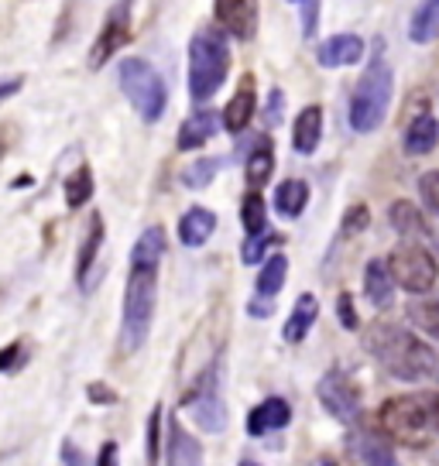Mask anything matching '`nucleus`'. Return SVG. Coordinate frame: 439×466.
<instances>
[{
  "label": "nucleus",
  "instance_id": "obj_1",
  "mask_svg": "<svg viewBox=\"0 0 439 466\" xmlns=\"http://www.w3.org/2000/svg\"><path fill=\"white\" fill-rule=\"evenodd\" d=\"M367 347L374 350V357L384 364V370H388L392 378L423 380V378H429V374H436V353L425 347L419 336L378 326V329L371 333V339H367Z\"/></svg>",
  "mask_w": 439,
  "mask_h": 466
},
{
  "label": "nucleus",
  "instance_id": "obj_2",
  "mask_svg": "<svg viewBox=\"0 0 439 466\" xmlns=\"http://www.w3.org/2000/svg\"><path fill=\"white\" fill-rule=\"evenodd\" d=\"M436 398L433 391H412L388 398L378 411V425L384 436L405 446H423L429 432L436 429Z\"/></svg>",
  "mask_w": 439,
  "mask_h": 466
},
{
  "label": "nucleus",
  "instance_id": "obj_3",
  "mask_svg": "<svg viewBox=\"0 0 439 466\" xmlns=\"http://www.w3.org/2000/svg\"><path fill=\"white\" fill-rule=\"evenodd\" d=\"M155 299H158V268H131L124 291V326H120L124 353H138L145 347L155 319Z\"/></svg>",
  "mask_w": 439,
  "mask_h": 466
},
{
  "label": "nucleus",
  "instance_id": "obj_4",
  "mask_svg": "<svg viewBox=\"0 0 439 466\" xmlns=\"http://www.w3.org/2000/svg\"><path fill=\"white\" fill-rule=\"evenodd\" d=\"M392 93H395V79H392V66L384 62V56H374L367 73L361 76V83L351 96V127L357 134L378 131L388 116L392 106Z\"/></svg>",
  "mask_w": 439,
  "mask_h": 466
},
{
  "label": "nucleus",
  "instance_id": "obj_5",
  "mask_svg": "<svg viewBox=\"0 0 439 466\" xmlns=\"http://www.w3.org/2000/svg\"><path fill=\"white\" fill-rule=\"evenodd\" d=\"M230 73V52L223 35L213 28L199 31L189 45V93L192 100H209Z\"/></svg>",
  "mask_w": 439,
  "mask_h": 466
},
{
  "label": "nucleus",
  "instance_id": "obj_6",
  "mask_svg": "<svg viewBox=\"0 0 439 466\" xmlns=\"http://www.w3.org/2000/svg\"><path fill=\"white\" fill-rule=\"evenodd\" d=\"M120 89L128 93V100L138 106V114L145 116L148 124L161 120L165 103H168V89L161 83V76L155 73V66L148 58H124L117 66Z\"/></svg>",
  "mask_w": 439,
  "mask_h": 466
},
{
  "label": "nucleus",
  "instance_id": "obj_7",
  "mask_svg": "<svg viewBox=\"0 0 439 466\" xmlns=\"http://www.w3.org/2000/svg\"><path fill=\"white\" fill-rule=\"evenodd\" d=\"M388 271L395 278V285H402L405 291H429L439 278V264L433 258V250L419 248V244H402L392 250L388 258Z\"/></svg>",
  "mask_w": 439,
  "mask_h": 466
},
{
  "label": "nucleus",
  "instance_id": "obj_8",
  "mask_svg": "<svg viewBox=\"0 0 439 466\" xmlns=\"http://www.w3.org/2000/svg\"><path fill=\"white\" fill-rule=\"evenodd\" d=\"M182 408L192 415V422L199 425L203 432H223L227 429V408L217 391V367H209L203 378L196 380V388L186 394Z\"/></svg>",
  "mask_w": 439,
  "mask_h": 466
},
{
  "label": "nucleus",
  "instance_id": "obj_9",
  "mask_svg": "<svg viewBox=\"0 0 439 466\" xmlns=\"http://www.w3.org/2000/svg\"><path fill=\"white\" fill-rule=\"evenodd\" d=\"M316 394H320L322 408H326L333 419H340L343 425H353L361 419V391L351 384V378L330 370V374L316 384Z\"/></svg>",
  "mask_w": 439,
  "mask_h": 466
},
{
  "label": "nucleus",
  "instance_id": "obj_10",
  "mask_svg": "<svg viewBox=\"0 0 439 466\" xmlns=\"http://www.w3.org/2000/svg\"><path fill=\"white\" fill-rule=\"evenodd\" d=\"M131 38V7L128 4H117L110 15H107V25H103L100 38L93 42V52H89V66L100 69L107 58L117 52L120 45H128Z\"/></svg>",
  "mask_w": 439,
  "mask_h": 466
},
{
  "label": "nucleus",
  "instance_id": "obj_11",
  "mask_svg": "<svg viewBox=\"0 0 439 466\" xmlns=\"http://www.w3.org/2000/svg\"><path fill=\"white\" fill-rule=\"evenodd\" d=\"M322 69H343V66H357L364 58V42L357 35H333L320 45L316 52Z\"/></svg>",
  "mask_w": 439,
  "mask_h": 466
},
{
  "label": "nucleus",
  "instance_id": "obj_12",
  "mask_svg": "<svg viewBox=\"0 0 439 466\" xmlns=\"http://www.w3.org/2000/svg\"><path fill=\"white\" fill-rule=\"evenodd\" d=\"M213 15L223 28L230 31L234 38H244L248 42L254 35V25H258V4H248V0H223L213 7Z\"/></svg>",
  "mask_w": 439,
  "mask_h": 466
},
{
  "label": "nucleus",
  "instance_id": "obj_13",
  "mask_svg": "<svg viewBox=\"0 0 439 466\" xmlns=\"http://www.w3.org/2000/svg\"><path fill=\"white\" fill-rule=\"evenodd\" d=\"M254 106H258V96H254V76H244L240 89L230 96L227 110H223V127H227L230 134L248 131L250 116H254Z\"/></svg>",
  "mask_w": 439,
  "mask_h": 466
},
{
  "label": "nucleus",
  "instance_id": "obj_14",
  "mask_svg": "<svg viewBox=\"0 0 439 466\" xmlns=\"http://www.w3.org/2000/svg\"><path fill=\"white\" fill-rule=\"evenodd\" d=\"M289 422H292L289 401H285V398H264L261 405L248 415V432L250 436H264V432H271V429H285Z\"/></svg>",
  "mask_w": 439,
  "mask_h": 466
},
{
  "label": "nucleus",
  "instance_id": "obj_15",
  "mask_svg": "<svg viewBox=\"0 0 439 466\" xmlns=\"http://www.w3.org/2000/svg\"><path fill=\"white\" fill-rule=\"evenodd\" d=\"M168 466H203V446L172 419L168 422V452H165Z\"/></svg>",
  "mask_w": 439,
  "mask_h": 466
},
{
  "label": "nucleus",
  "instance_id": "obj_16",
  "mask_svg": "<svg viewBox=\"0 0 439 466\" xmlns=\"http://www.w3.org/2000/svg\"><path fill=\"white\" fill-rule=\"evenodd\" d=\"M217 230V217L206 209V206H192L186 217L179 219V237L186 248H203L206 240Z\"/></svg>",
  "mask_w": 439,
  "mask_h": 466
},
{
  "label": "nucleus",
  "instance_id": "obj_17",
  "mask_svg": "<svg viewBox=\"0 0 439 466\" xmlns=\"http://www.w3.org/2000/svg\"><path fill=\"white\" fill-rule=\"evenodd\" d=\"M217 114L213 110H196V114L179 127V151H196V147H203L213 134H217Z\"/></svg>",
  "mask_w": 439,
  "mask_h": 466
},
{
  "label": "nucleus",
  "instance_id": "obj_18",
  "mask_svg": "<svg viewBox=\"0 0 439 466\" xmlns=\"http://www.w3.org/2000/svg\"><path fill=\"white\" fill-rule=\"evenodd\" d=\"M364 295L367 302L374 309H384L392 306V295H395V278L388 271V264L384 261H371L364 268Z\"/></svg>",
  "mask_w": 439,
  "mask_h": 466
},
{
  "label": "nucleus",
  "instance_id": "obj_19",
  "mask_svg": "<svg viewBox=\"0 0 439 466\" xmlns=\"http://www.w3.org/2000/svg\"><path fill=\"white\" fill-rule=\"evenodd\" d=\"M322 137V110L320 106H306L302 114L295 116V127H292V145L299 155H312L320 147Z\"/></svg>",
  "mask_w": 439,
  "mask_h": 466
},
{
  "label": "nucleus",
  "instance_id": "obj_20",
  "mask_svg": "<svg viewBox=\"0 0 439 466\" xmlns=\"http://www.w3.org/2000/svg\"><path fill=\"white\" fill-rule=\"evenodd\" d=\"M316 316H320V302H316V295H299V302H295L292 316H289V322H285V339L289 343H302L306 339V333L312 329V322H316Z\"/></svg>",
  "mask_w": 439,
  "mask_h": 466
},
{
  "label": "nucleus",
  "instance_id": "obj_21",
  "mask_svg": "<svg viewBox=\"0 0 439 466\" xmlns=\"http://www.w3.org/2000/svg\"><path fill=\"white\" fill-rule=\"evenodd\" d=\"M439 141V124L433 120V114H419L405 127V151L409 155H429Z\"/></svg>",
  "mask_w": 439,
  "mask_h": 466
},
{
  "label": "nucleus",
  "instance_id": "obj_22",
  "mask_svg": "<svg viewBox=\"0 0 439 466\" xmlns=\"http://www.w3.org/2000/svg\"><path fill=\"white\" fill-rule=\"evenodd\" d=\"M165 230L161 227H148L141 237H138V244L131 250V268H158L161 264V254H165Z\"/></svg>",
  "mask_w": 439,
  "mask_h": 466
},
{
  "label": "nucleus",
  "instance_id": "obj_23",
  "mask_svg": "<svg viewBox=\"0 0 439 466\" xmlns=\"http://www.w3.org/2000/svg\"><path fill=\"white\" fill-rule=\"evenodd\" d=\"M409 38L415 45H429L439 38V0H429V4H419L415 15H412L409 25Z\"/></svg>",
  "mask_w": 439,
  "mask_h": 466
},
{
  "label": "nucleus",
  "instance_id": "obj_24",
  "mask_svg": "<svg viewBox=\"0 0 439 466\" xmlns=\"http://www.w3.org/2000/svg\"><path fill=\"white\" fill-rule=\"evenodd\" d=\"M271 172H275V147H271V141L268 137H261L258 141V147L248 155V186L250 189H261L264 182L271 178Z\"/></svg>",
  "mask_w": 439,
  "mask_h": 466
},
{
  "label": "nucleus",
  "instance_id": "obj_25",
  "mask_svg": "<svg viewBox=\"0 0 439 466\" xmlns=\"http://www.w3.org/2000/svg\"><path fill=\"white\" fill-rule=\"evenodd\" d=\"M100 248H103V217L100 213H93V217H89V227H87V237H83V248H79V258H76L79 285H83V278L89 275V268H93V261H97Z\"/></svg>",
  "mask_w": 439,
  "mask_h": 466
},
{
  "label": "nucleus",
  "instance_id": "obj_26",
  "mask_svg": "<svg viewBox=\"0 0 439 466\" xmlns=\"http://www.w3.org/2000/svg\"><path fill=\"white\" fill-rule=\"evenodd\" d=\"M309 203V186L306 182H299V178H285L279 189H275V209H279L281 217L295 219Z\"/></svg>",
  "mask_w": 439,
  "mask_h": 466
},
{
  "label": "nucleus",
  "instance_id": "obj_27",
  "mask_svg": "<svg viewBox=\"0 0 439 466\" xmlns=\"http://www.w3.org/2000/svg\"><path fill=\"white\" fill-rule=\"evenodd\" d=\"M285 275H289V258L285 254H271L268 261H264L261 275H258V295L261 299H275L285 285Z\"/></svg>",
  "mask_w": 439,
  "mask_h": 466
},
{
  "label": "nucleus",
  "instance_id": "obj_28",
  "mask_svg": "<svg viewBox=\"0 0 439 466\" xmlns=\"http://www.w3.org/2000/svg\"><path fill=\"white\" fill-rule=\"evenodd\" d=\"M89 196H93V172H89L87 165H79L69 178H66V206L69 209H83L89 203Z\"/></svg>",
  "mask_w": 439,
  "mask_h": 466
},
{
  "label": "nucleus",
  "instance_id": "obj_29",
  "mask_svg": "<svg viewBox=\"0 0 439 466\" xmlns=\"http://www.w3.org/2000/svg\"><path fill=\"white\" fill-rule=\"evenodd\" d=\"M409 322L419 326L425 336L439 339V302H429V299H415L409 306Z\"/></svg>",
  "mask_w": 439,
  "mask_h": 466
},
{
  "label": "nucleus",
  "instance_id": "obj_30",
  "mask_svg": "<svg viewBox=\"0 0 439 466\" xmlns=\"http://www.w3.org/2000/svg\"><path fill=\"white\" fill-rule=\"evenodd\" d=\"M388 217H392V227H395L398 233H423L425 230L419 209H415L412 203H405V199H398V203L388 206Z\"/></svg>",
  "mask_w": 439,
  "mask_h": 466
},
{
  "label": "nucleus",
  "instance_id": "obj_31",
  "mask_svg": "<svg viewBox=\"0 0 439 466\" xmlns=\"http://www.w3.org/2000/svg\"><path fill=\"white\" fill-rule=\"evenodd\" d=\"M240 223H244V230H248L250 237H258V233L264 230V223H268V209H264L261 192H250L248 199H244V206H240Z\"/></svg>",
  "mask_w": 439,
  "mask_h": 466
},
{
  "label": "nucleus",
  "instance_id": "obj_32",
  "mask_svg": "<svg viewBox=\"0 0 439 466\" xmlns=\"http://www.w3.org/2000/svg\"><path fill=\"white\" fill-rule=\"evenodd\" d=\"M220 168V161L217 158H199V161H192L189 168L182 172V186L186 189H206L209 182H213V175H217Z\"/></svg>",
  "mask_w": 439,
  "mask_h": 466
},
{
  "label": "nucleus",
  "instance_id": "obj_33",
  "mask_svg": "<svg viewBox=\"0 0 439 466\" xmlns=\"http://www.w3.org/2000/svg\"><path fill=\"white\" fill-rule=\"evenodd\" d=\"M161 463V408L148 415V466Z\"/></svg>",
  "mask_w": 439,
  "mask_h": 466
},
{
  "label": "nucleus",
  "instance_id": "obj_34",
  "mask_svg": "<svg viewBox=\"0 0 439 466\" xmlns=\"http://www.w3.org/2000/svg\"><path fill=\"white\" fill-rule=\"evenodd\" d=\"M268 244H279V237H250L248 244L240 248V261H244V264H258L264 258Z\"/></svg>",
  "mask_w": 439,
  "mask_h": 466
},
{
  "label": "nucleus",
  "instance_id": "obj_35",
  "mask_svg": "<svg viewBox=\"0 0 439 466\" xmlns=\"http://www.w3.org/2000/svg\"><path fill=\"white\" fill-rule=\"evenodd\" d=\"M419 192H423L425 206H429L433 213H439V172L419 175Z\"/></svg>",
  "mask_w": 439,
  "mask_h": 466
},
{
  "label": "nucleus",
  "instance_id": "obj_36",
  "mask_svg": "<svg viewBox=\"0 0 439 466\" xmlns=\"http://www.w3.org/2000/svg\"><path fill=\"white\" fill-rule=\"evenodd\" d=\"M320 4L316 0H306V4H299V17H302V35L306 38H312L316 35V28H320Z\"/></svg>",
  "mask_w": 439,
  "mask_h": 466
},
{
  "label": "nucleus",
  "instance_id": "obj_37",
  "mask_svg": "<svg viewBox=\"0 0 439 466\" xmlns=\"http://www.w3.org/2000/svg\"><path fill=\"white\" fill-rule=\"evenodd\" d=\"M337 316H340V322H343V329H351V333L361 326V319H357V309H353V295H347V291L340 295V299H337Z\"/></svg>",
  "mask_w": 439,
  "mask_h": 466
},
{
  "label": "nucleus",
  "instance_id": "obj_38",
  "mask_svg": "<svg viewBox=\"0 0 439 466\" xmlns=\"http://www.w3.org/2000/svg\"><path fill=\"white\" fill-rule=\"evenodd\" d=\"M25 360H28V353H25L21 343H11V347L0 350V370H17Z\"/></svg>",
  "mask_w": 439,
  "mask_h": 466
},
{
  "label": "nucleus",
  "instance_id": "obj_39",
  "mask_svg": "<svg viewBox=\"0 0 439 466\" xmlns=\"http://www.w3.org/2000/svg\"><path fill=\"white\" fill-rule=\"evenodd\" d=\"M367 223H371V213H367V206H351V213H347V219H343V233L364 230Z\"/></svg>",
  "mask_w": 439,
  "mask_h": 466
},
{
  "label": "nucleus",
  "instance_id": "obj_40",
  "mask_svg": "<svg viewBox=\"0 0 439 466\" xmlns=\"http://www.w3.org/2000/svg\"><path fill=\"white\" fill-rule=\"evenodd\" d=\"M279 120H281V89H271V96H268V124L279 127Z\"/></svg>",
  "mask_w": 439,
  "mask_h": 466
},
{
  "label": "nucleus",
  "instance_id": "obj_41",
  "mask_svg": "<svg viewBox=\"0 0 439 466\" xmlns=\"http://www.w3.org/2000/svg\"><path fill=\"white\" fill-rule=\"evenodd\" d=\"M62 460H66V466H87V456L76 450L73 442H62Z\"/></svg>",
  "mask_w": 439,
  "mask_h": 466
},
{
  "label": "nucleus",
  "instance_id": "obj_42",
  "mask_svg": "<svg viewBox=\"0 0 439 466\" xmlns=\"http://www.w3.org/2000/svg\"><path fill=\"white\" fill-rule=\"evenodd\" d=\"M97 466H117V442H103Z\"/></svg>",
  "mask_w": 439,
  "mask_h": 466
},
{
  "label": "nucleus",
  "instance_id": "obj_43",
  "mask_svg": "<svg viewBox=\"0 0 439 466\" xmlns=\"http://www.w3.org/2000/svg\"><path fill=\"white\" fill-rule=\"evenodd\" d=\"M17 89H21V76H11V79H0V100L15 96Z\"/></svg>",
  "mask_w": 439,
  "mask_h": 466
},
{
  "label": "nucleus",
  "instance_id": "obj_44",
  "mask_svg": "<svg viewBox=\"0 0 439 466\" xmlns=\"http://www.w3.org/2000/svg\"><path fill=\"white\" fill-rule=\"evenodd\" d=\"M258 299H261V295H258ZM271 309H275L271 306V299H264V302H250L248 312L250 316H271Z\"/></svg>",
  "mask_w": 439,
  "mask_h": 466
},
{
  "label": "nucleus",
  "instance_id": "obj_45",
  "mask_svg": "<svg viewBox=\"0 0 439 466\" xmlns=\"http://www.w3.org/2000/svg\"><path fill=\"white\" fill-rule=\"evenodd\" d=\"M89 398H93V401H114L117 394L107 391V388H100V384H93V388H89Z\"/></svg>",
  "mask_w": 439,
  "mask_h": 466
},
{
  "label": "nucleus",
  "instance_id": "obj_46",
  "mask_svg": "<svg viewBox=\"0 0 439 466\" xmlns=\"http://www.w3.org/2000/svg\"><path fill=\"white\" fill-rule=\"evenodd\" d=\"M312 466H337V463H333L330 456H320V460H312Z\"/></svg>",
  "mask_w": 439,
  "mask_h": 466
},
{
  "label": "nucleus",
  "instance_id": "obj_47",
  "mask_svg": "<svg viewBox=\"0 0 439 466\" xmlns=\"http://www.w3.org/2000/svg\"><path fill=\"white\" fill-rule=\"evenodd\" d=\"M436 429H439V398H436Z\"/></svg>",
  "mask_w": 439,
  "mask_h": 466
},
{
  "label": "nucleus",
  "instance_id": "obj_48",
  "mask_svg": "<svg viewBox=\"0 0 439 466\" xmlns=\"http://www.w3.org/2000/svg\"><path fill=\"white\" fill-rule=\"evenodd\" d=\"M240 466H258V463H250V460H244V463H240Z\"/></svg>",
  "mask_w": 439,
  "mask_h": 466
},
{
  "label": "nucleus",
  "instance_id": "obj_49",
  "mask_svg": "<svg viewBox=\"0 0 439 466\" xmlns=\"http://www.w3.org/2000/svg\"><path fill=\"white\" fill-rule=\"evenodd\" d=\"M436 378H439V353H436Z\"/></svg>",
  "mask_w": 439,
  "mask_h": 466
},
{
  "label": "nucleus",
  "instance_id": "obj_50",
  "mask_svg": "<svg viewBox=\"0 0 439 466\" xmlns=\"http://www.w3.org/2000/svg\"><path fill=\"white\" fill-rule=\"evenodd\" d=\"M388 466H395V463H388Z\"/></svg>",
  "mask_w": 439,
  "mask_h": 466
}]
</instances>
